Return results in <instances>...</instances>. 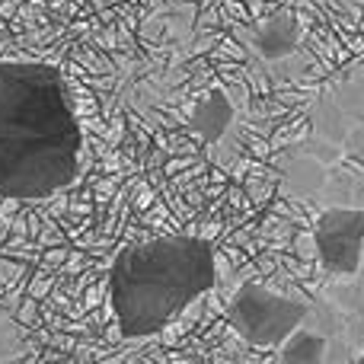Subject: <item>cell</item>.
Instances as JSON below:
<instances>
[{"label":"cell","mask_w":364,"mask_h":364,"mask_svg":"<svg viewBox=\"0 0 364 364\" xmlns=\"http://www.w3.org/2000/svg\"><path fill=\"white\" fill-rule=\"evenodd\" d=\"M83 128L68 77L48 61H0V198L38 201L70 188Z\"/></svg>","instance_id":"6da1fadb"},{"label":"cell","mask_w":364,"mask_h":364,"mask_svg":"<svg viewBox=\"0 0 364 364\" xmlns=\"http://www.w3.org/2000/svg\"><path fill=\"white\" fill-rule=\"evenodd\" d=\"M218 284V250L208 237L166 233L128 243L109 265V310L128 342L154 339Z\"/></svg>","instance_id":"7a4b0ae2"},{"label":"cell","mask_w":364,"mask_h":364,"mask_svg":"<svg viewBox=\"0 0 364 364\" xmlns=\"http://www.w3.org/2000/svg\"><path fill=\"white\" fill-rule=\"evenodd\" d=\"M310 314L314 307L301 297L272 291L265 284H243L227 304V326L252 348H278L310 320Z\"/></svg>","instance_id":"3957f363"},{"label":"cell","mask_w":364,"mask_h":364,"mask_svg":"<svg viewBox=\"0 0 364 364\" xmlns=\"http://www.w3.org/2000/svg\"><path fill=\"white\" fill-rule=\"evenodd\" d=\"M314 246L329 278H355L364 262V208L336 205L320 211Z\"/></svg>","instance_id":"277c9868"},{"label":"cell","mask_w":364,"mask_h":364,"mask_svg":"<svg viewBox=\"0 0 364 364\" xmlns=\"http://www.w3.org/2000/svg\"><path fill=\"white\" fill-rule=\"evenodd\" d=\"M243 42L256 51L262 61L278 64V61H288L304 42V26L301 16L294 10H275L269 16H262L259 23L246 26L240 29Z\"/></svg>","instance_id":"5b68a950"},{"label":"cell","mask_w":364,"mask_h":364,"mask_svg":"<svg viewBox=\"0 0 364 364\" xmlns=\"http://www.w3.org/2000/svg\"><path fill=\"white\" fill-rule=\"evenodd\" d=\"M233 119H237V109H233L230 93L224 87H211L188 112V128L205 144H220V138L233 128Z\"/></svg>","instance_id":"8992f818"},{"label":"cell","mask_w":364,"mask_h":364,"mask_svg":"<svg viewBox=\"0 0 364 364\" xmlns=\"http://www.w3.org/2000/svg\"><path fill=\"white\" fill-rule=\"evenodd\" d=\"M326 358V339L307 323L297 326L288 339L278 346V361L282 364H320Z\"/></svg>","instance_id":"52a82bcc"}]
</instances>
